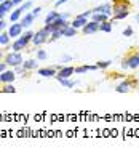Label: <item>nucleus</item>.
<instances>
[{"label":"nucleus","mask_w":139,"mask_h":157,"mask_svg":"<svg viewBox=\"0 0 139 157\" xmlns=\"http://www.w3.org/2000/svg\"><path fill=\"white\" fill-rule=\"evenodd\" d=\"M122 67L123 69H137L139 67V53L131 55L128 58H125L122 61Z\"/></svg>","instance_id":"nucleus-3"},{"label":"nucleus","mask_w":139,"mask_h":157,"mask_svg":"<svg viewBox=\"0 0 139 157\" xmlns=\"http://www.w3.org/2000/svg\"><path fill=\"white\" fill-rule=\"evenodd\" d=\"M88 23V18H85V16H82V15H77L74 19H72V23H71V26L72 27H75V29H82L83 26H85Z\"/></svg>","instance_id":"nucleus-12"},{"label":"nucleus","mask_w":139,"mask_h":157,"mask_svg":"<svg viewBox=\"0 0 139 157\" xmlns=\"http://www.w3.org/2000/svg\"><path fill=\"white\" fill-rule=\"evenodd\" d=\"M10 42H11V37H10V34L8 31H3V32H0V45H10Z\"/></svg>","instance_id":"nucleus-20"},{"label":"nucleus","mask_w":139,"mask_h":157,"mask_svg":"<svg viewBox=\"0 0 139 157\" xmlns=\"http://www.w3.org/2000/svg\"><path fill=\"white\" fill-rule=\"evenodd\" d=\"M130 11H120V13H115V15H112V21H120V19H125L128 18Z\"/></svg>","instance_id":"nucleus-24"},{"label":"nucleus","mask_w":139,"mask_h":157,"mask_svg":"<svg viewBox=\"0 0 139 157\" xmlns=\"http://www.w3.org/2000/svg\"><path fill=\"white\" fill-rule=\"evenodd\" d=\"M110 64H112V61L107 59V61H98V63H96V66H98V69H107Z\"/></svg>","instance_id":"nucleus-27"},{"label":"nucleus","mask_w":139,"mask_h":157,"mask_svg":"<svg viewBox=\"0 0 139 157\" xmlns=\"http://www.w3.org/2000/svg\"><path fill=\"white\" fill-rule=\"evenodd\" d=\"M16 77L18 75H16L15 71H13V67L11 69H6V71H3V72L0 74V83H13Z\"/></svg>","instance_id":"nucleus-5"},{"label":"nucleus","mask_w":139,"mask_h":157,"mask_svg":"<svg viewBox=\"0 0 139 157\" xmlns=\"http://www.w3.org/2000/svg\"><path fill=\"white\" fill-rule=\"evenodd\" d=\"M67 2H69V0H56V2H54V6H61V5H64Z\"/></svg>","instance_id":"nucleus-37"},{"label":"nucleus","mask_w":139,"mask_h":157,"mask_svg":"<svg viewBox=\"0 0 139 157\" xmlns=\"http://www.w3.org/2000/svg\"><path fill=\"white\" fill-rule=\"evenodd\" d=\"M18 8H19V10H21V13L24 15V13H27L29 10H32V8H34V3H32V0H24V2L21 3V5L18 6Z\"/></svg>","instance_id":"nucleus-19"},{"label":"nucleus","mask_w":139,"mask_h":157,"mask_svg":"<svg viewBox=\"0 0 139 157\" xmlns=\"http://www.w3.org/2000/svg\"><path fill=\"white\" fill-rule=\"evenodd\" d=\"M104 2H107V0H104Z\"/></svg>","instance_id":"nucleus-43"},{"label":"nucleus","mask_w":139,"mask_h":157,"mask_svg":"<svg viewBox=\"0 0 139 157\" xmlns=\"http://www.w3.org/2000/svg\"><path fill=\"white\" fill-rule=\"evenodd\" d=\"M6 31H8V34H10L11 39H18V37H21V34H23L24 27H23V24H21V21H16V23H11Z\"/></svg>","instance_id":"nucleus-4"},{"label":"nucleus","mask_w":139,"mask_h":157,"mask_svg":"<svg viewBox=\"0 0 139 157\" xmlns=\"http://www.w3.org/2000/svg\"><path fill=\"white\" fill-rule=\"evenodd\" d=\"M34 34H35V32H32V31H26V32H23V34H21V37H24L26 40L32 42V37H34Z\"/></svg>","instance_id":"nucleus-29"},{"label":"nucleus","mask_w":139,"mask_h":157,"mask_svg":"<svg viewBox=\"0 0 139 157\" xmlns=\"http://www.w3.org/2000/svg\"><path fill=\"white\" fill-rule=\"evenodd\" d=\"M48 39H50V32H48L45 27H42L40 31H37L35 34H34V37H32V44L35 45V47H40V45H43L48 42Z\"/></svg>","instance_id":"nucleus-2"},{"label":"nucleus","mask_w":139,"mask_h":157,"mask_svg":"<svg viewBox=\"0 0 139 157\" xmlns=\"http://www.w3.org/2000/svg\"><path fill=\"white\" fill-rule=\"evenodd\" d=\"M6 26H8V24H6V21L5 19H0V32H3L6 29Z\"/></svg>","instance_id":"nucleus-34"},{"label":"nucleus","mask_w":139,"mask_h":157,"mask_svg":"<svg viewBox=\"0 0 139 157\" xmlns=\"http://www.w3.org/2000/svg\"><path fill=\"white\" fill-rule=\"evenodd\" d=\"M8 16H10V23H16V21H21V18H23V13H21V10L16 6V8L13 10Z\"/></svg>","instance_id":"nucleus-17"},{"label":"nucleus","mask_w":139,"mask_h":157,"mask_svg":"<svg viewBox=\"0 0 139 157\" xmlns=\"http://www.w3.org/2000/svg\"><path fill=\"white\" fill-rule=\"evenodd\" d=\"M34 21H35V16L32 15V13H24L23 15V18H21V24H23V27L24 29H29V27L34 24Z\"/></svg>","instance_id":"nucleus-11"},{"label":"nucleus","mask_w":139,"mask_h":157,"mask_svg":"<svg viewBox=\"0 0 139 157\" xmlns=\"http://www.w3.org/2000/svg\"><path fill=\"white\" fill-rule=\"evenodd\" d=\"M131 87H133V80H125V82L117 85L115 91L117 93H128V91L131 90Z\"/></svg>","instance_id":"nucleus-13"},{"label":"nucleus","mask_w":139,"mask_h":157,"mask_svg":"<svg viewBox=\"0 0 139 157\" xmlns=\"http://www.w3.org/2000/svg\"><path fill=\"white\" fill-rule=\"evenodd\" d=\"M2 2H3V0H0V3H2Z\"/></svg>","instance_id":"nucleus-42"},{"label":"nucleus","mask_w":139,"mask_h":157,"mask_svg":"<svg viewBox=\"0 0 139 157\" xmlns=\"http://www.w3.org/2000/svg\"><path fill=\"white\" fill-rule=\"evenodd\" d=\"M13 71L16 72V75H26V72H27V71L24 69L23 64H19V66H15V67H13Z\"/></svg>","instance_id":"nucleus-26"},{"label":"nucleus","mask_w":139,"mask_h":157,"mask_svg":"<svg viewBox=\"0 0 139 157\" xmlns=\"http://www.w3.org/2000/svg\"><path fill=\"white\" fill-rule=\"evenodd\" d=\"M61 16V13H58V11H54V10H51V11H48V15L45 16V24H51L54 19H58Z\"/></svg>","instance_id":"nucleus-18"},{"label":"nucleus","mask_w":139,"mask_h":157,"mask_svg":"<svg viewBox=\"0 0 139 157\" xmlns=\"http://www.w3.org/2000/svg\"><path fill=\"white\" fill-rule=\"evenodd\" d=\"M61 37H62V32H61V29H58V31H54V32L50 34V39H48V42H54V40H58V39H61Z\"/></svg>","instance_id":"nucleus-25"},{"label":"nucleus","mask_w":139,"mask_h":157,"mask_svg":"<svg viewBox=\"0 0 139 157\" xmlns=\"http://www.w3.org/2000/svg\"><path fill=\"white\" fill-rule=\"evenodd\" d=\"M77 31L79 29H75V27H72L71 24L66 26V27H62L61 32H62V37H75L77 35Z\"/></svg>","instance_id":"nucleus-14"},{"label":"nucleus","mask_w":139,"mask_h":157,"mask_svg":"<svg viewBox=\"0 0 139 157\" xmlns=\"http://www.w3.org/2000/svg\"><path fill=\"white\" fill-rule=\"evenodd\" d=\"M82 32L83 34H96V32H99V24L96 23V21H91V19H88V23L82 27Z\"/></svg>","instance_id":"nucleus-8"},{"label":"nucleus","mask_w":139,"mask_h":157,"mask_svg":"<svg viewBox=\"0 0 139 157\" xmlns=\"http://www.w3.org/2000/svg\"><path fill=\"white\" fill-rule=\"evenodd\" d=\"M37 74L42 75V77H45V78H51V77H54V75L58 74V71L54 69L53 66H48V67H42V69H38V71H37Z\"/></svg>","instance_id":"nucleus-9"},{"label":"nucleus","mask_w":139,"mask_h":157,"mask_svg":"<svg viewBox=\"0 0 139 157\" xmlns=\"http://www.w3.org/2000/svg\"><path fill=\"white\" fill-rule=\"evenodd\" d=\"M6 69H8V64H6L5 61L2 63V61H0V74H2L3 72V71H6Z\"/></svg>","instance_id":"nucleus-36"},{"label":"nucleus","mask_w":139,"mask_h":157,"mask_svg":"<svg viewBox=\"0 0 139 157\" xmlns=\"http://www.w3.org/2000/svg\"><path fill=\"white\" fill-rule=\"evenodd\" d=\"M29 44H31V42L26 40L24 37H18V39H15V42L11 44V50H13V52H23V50L27 48V45H29Z\"/></svg>","instance_id":"nucleus-6"},{"label":"nucleus","mask_w":139,"mask_h":157,"mask_svg":"<svg viewBox=\"0 0 139 157\" xmlns=\"http://www.w3.org/2000/svg\"><path fill=\"white\" fill-rule=\"evenodd\" d=\"M61 16H62V18H66V19H67V18H69V13H61Z\"/></svg>","instance_id":"nucleus-39"},{"label":"nucleus","mask_w":139,"mask_h":157,"mask_svg":"<svg viewBox=\"0 0 139 157\" xmlns=\"http://www.w3.org/2000/svg\"><path fill=\"white\" fill-rule=\"evenodd\" d=\"M109 18H110V16L106 15V13H93L90 19H91V21H96L98 24H101V23H104V21H109Z\"/></svg>","instance_id":"nucleus-15"},{"label":"nucleus","mask_w":139,"mask_h":157,"mask_svg":"<svg viewBox=\"0 0 139 157\" xmlns=\"http://www.w3.org/2000/svg\"><path fill=\"white\" fill-rule=\"evenodd\" d=\"M75 74V67L74 66H62L59 71H58V74L54 75V78H71V75Z\"/></svg>","instance_id":"nucleus-7"},{"label":"nucleus","mask_w":139,"mask_h":157,"mask_svg":"<svg viewBox=\"0 0 139 157\" xmlns=\"http://www.w3.org/2000/svg\"><path fill=\"white\" fill-rule=\"evenodd\" d=\"M5 63L8 64V67H15V66H19V64H23L24 59L23 56H21V52H11L5 55Z\"/></svg>","instance_id":"nucleus-1"},{"label":"nucleus","mask_w":139,"mask_h":157,"mask_svg":"<svg viewBox=\"0 0 139 157\" xmlns=\"http://www.w3.org/2000/svg\"><path fill=\"white\" fill-rule=\"evenodd\" d=\"M99 32H112V23L110 21H104V23L99 24Z\"/></svg>","instance_id":"nucleus-22"},{"label":"nucleus","mask_w":139,"mask_h":157,"mask_svg":"<svg viewBox=\"0 0 139 157\" xmlns=\"http://www.w3.org/2000/svg\"><path fill=\"white\" fill-rule=\"evenodd\" d=\"M56 80L62 85V87H64V88H72V87H75V83H77V82H74V80H71V78H56Z\"/></svg>","instance_id":"nucleus-21"},{"label":"nucleus","mask_w":139,"mask_h":157,"mask_svg":"<svg viewBox=\"0 0 139 157\" xmlns=\"http://www.w3.org/2000/svg\"><path fill=\"white\" fill-rule=\"evenodd\" d=\"M136 21H137V24H139V13H137V15H136Z\"/></svg>","instance_id":"nucleus-41"},{"label":"nucleus","mask_w":139,"mask_h":157,"mask_svg":"<svg viewBox=\"0 0 139 157\" xmlns=\"http://www.w3.org/2000/svg\"><path fill=\"white\" fill-rule=\"evenodd\" d=\"M82 16H85V18H91V15H93V10H86V11H83V13H80Z\"/></svg>","instance_id":"nucleus-35"},{"label":"nucleus","mask_w":139,"mask_h":157,"mask_svg":"<svg viewBox=\"0 0 139 157\" xmlns=\"http://www.w3.org/2000/svg\"><path fill=\"white\" fill-rule=\"evenodd\" d=\"M37 59L38 61H45L46 59V52L45 50H37Z\"/></svg>","instance_id":"nucleus-28"},{"label":"nucleus","mask_w":139,"mask_h":157,"mask_svg":"<svg viewBox=\"0 0 139 157\" xmlns=\"http://www.w3.org/2000/svg\"><path fill=\"white\" fill-rule=\"evenodd\" d=\"M6 15H8V11H6V8L3 6V3H0V19H5Z\"/></svg>","instance_id":"nucleus-30"},{"label":"nucleus","mask_w":139,"mask_h":157,"mask_svg":"<svg viewBox=\"0 0 139 157\" xmlns=\"http://www.w3.org/2000/svg\"><path fill=\"white\" fill-rule=\"evenodd\" d=\"M23 66H24V69L27 71V72H29V71H34V69L38 67V59H27V61L23 63Z\"/></svg>","instance_id":"nucleus-16"},{"label":"nucleus","mask_w":139,"mask_h":157,"mask_svg":"<svg viewBox=\"0 0 139 157\" xmlns=\"http://www.w3.org/2000/svg\"><path fill=\"white\" fill-rule=\"evenodd\" d=\"M123 35L125 37H131V35H133V29H131V27H126V29L123 31Z\"/></svg>","instance_id":"nucleus-32"},{"label":"nucleus","mask_w":139,"mask_h":157,"mask_svg":"<svg viewBox=\"0 0 139 157\" xmlns=\"http://www.w3.org/2000/svg\"><path fill=\"white\" fill-rule=\"evenodd\" d=\"M2 93H16V87L13 83H3V87L0 88Z\"/></svg>","instance_id":"nucleus-23"},{"label":"nucleus","mask_w":139,"mask_h":157,"mask_svg":"<svg viewBox=\"0 0 139 157\" xmlns=\"http://www.w3.org/2000/svg\"><path fill=\"white\" fill-rule=\"evenodd\" d=\"M2 58H5V53L2 52V50H0V59H2Z\"/></svg>","instance_id":"nucleus-40"},{"label":"nucleus","mask_w":139,"mask_h":157,"mask_svg":"<svg viewBox=\"0 0 139 157\" xmlns=\"http://www.w3.org/2000/svg\"><path fill=\"white\" fill-rule=\"evenodd\" d=\"M71 61H72V56H69V55H64V56L61 58V64H62V63H71Z\"/></svg>","instance_id":"nucleus-33"},{"label":"nucleus","mask_w":139,"mask_h":157,"mask_svg":"<svg viewBox=\"0 0 139 157\" xmlns=\"http://www.w3.org/2000/svg\"><path fill=\"white\" fill-rule=\"evenodd\" d=\"M31 13H32V15L37 18V16L40 15V13H42V6H34V8L31 10Z\"/></svg>","instance_id":"nucleus-31"},{"label":"nucleus","mask_w":139,"mask_h":157,"mask_svg":"<svg viewBox=\"0 0 139 157\" xmlns=\"http://www.w3.org/2000/svg\"><path fill=\"white\" fill-rule=\"evenodd\" d=\"M137 2H139V0H137Z\"/></svg>","instance_id":"nucleus-44"},{"label":"nucleus","mask_w":139,"mask_h":157,"mask_svg":"<svg viewBox=\"0 0 139 157\" xmlns=\"http://www.w3.org/2000/svg\"><path fill=\"white\" fill-rule=\"evenodd\" d=\"M23 2H24V0H13V3H15V6H19Z\"/></svg>","instance_id":"nucleus-38"},{"label":"nucleus","mask_w":139,"mask_h":157,"mask_svg":"<svg viewBox=\"0 0 139 157\" xmlns=\"http://www.w3.org/2000/svg\"><path fill=\"white\" fill-rule=\"evenodd\" d=\"M93 13H106V15L112 16V3L104 2L102 5H98L96 8H93Z\"/></svg>","instance_id":"nucleus-10"}]
</instances>
